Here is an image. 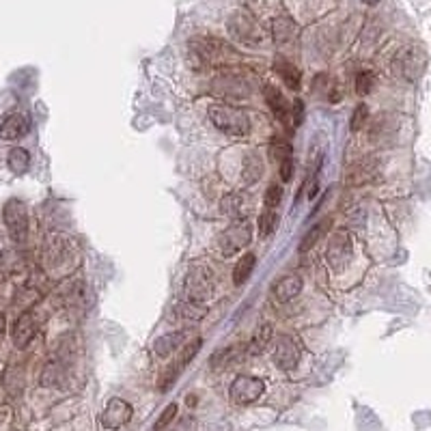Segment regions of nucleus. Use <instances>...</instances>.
<instances>
[{"mask_svg":"<svg viewBox=\"0 0 431 431\" xmlns=\"http://www.w3.org/2000/svg\"><path fill=\"white\" fill-rule=\"evenodd\" d=\"M209 119L216 128L226 136H246L251 132V117L242 108H235L231 104H211L209 106Z\"/></svg>","mask_w":431,"mask_h":431,"instance_id":"nucleus-1","label":"nucleus"},{"mask_svg":"<svg viewBox=\"0 0 431 431\" xmlns=\"http://www.w3.org/2000/svg\"><path fill=\"white\" fill-rule=\"evenodd\" d=\"M213 289H216L213 272L205 264L192 266L186 274V279H183V294H186V300L203 304L205 300L213 296Z\"/></svg>","mask_w":431,"mask_h":431,"instance_id":"nucleus-2","label":"nucleus"},{"mask_svg":"<svg viewBox=\"0 0 431 431\" xmlns=\"http://www.w3.org/2000/svg\"><path fill=\"white\" fill-rule=\"evenodd\" d=\"M253 240V224L248 220H233L218 240V246L224 257H233L240 251H244L246 246Z\"/></svg>","mask_w":431,"mask_h":431,"instance_id":"nucleus-3","label":"nucleus"},{"mask_svg":"<svg viewBox=\"0 0 431 431\" xmlns=\"http://www.w3.org/2000/svg\"><path fill=\"white\" fill-rule=\"evenodd\" d=\"M353 259V242L347 231H336L328 240L326 261L332 272H343Z\"/></svg>","mask_w":431,"mask_h":431,"instance_id":"nucleus-4","label":"nucleus"},{"mask_svg":"<svg viewBox=\"0 0 431 431\" xmlns=\"http://www.w3.org/2000/svg\"><path fill=\"white\" fill-rule=\"evenodd\" d=\"M264 391H266L264 380H259L255 375H237L233 382H231L229 397H231V401L237 406H248V404L257 401V399L264 395Z\"/></svg>","mask_w":431,"mask_h":431,"instance_id":"nucleus-5","label":"nucleus"},{"mask_svg":"<svg viewBox=\"0 0 431 431\" xmlns=\"http://www.w3.org/2000/svg\"><path fill=\"white\" fill-rule=\"evenodd\" d=\"M5 224L9 229V235L13 242H26L28 237V211H26V205L20 201V198H11L5 205Z\"/></svg>","mask_w":431,"mask_h":431,"instance_id":"nucleus-6","label":"nucleus"},{"mask_svg":"<svg viewBox=\"0 0 431 431\" xmlns=\"http://www.w3.org/2000/svg\"><path fill=\"white\" fill-rule=\"evenodd\" d=\"M211 89H213L216 95L226 97V100H242V97L251 95L248 80H246L244 75H240V73H233V71L216 75L213 82H211Z\"/></svg>","mask_w":431,"mask_h":431,"instance_id":"nucleus-7","label":"nucleus"},{"mask_svg":"<svg viewBox=\"0 0 431 431\" xmlns=\"http://www.w3.org/2000/svg\"><path fill=\"white\" fill-rule=\"evenodd\" d=\"M73 257H75V248L65 235L60 233L48 235V240L43 244V264H48L50 268H58L63 264H69Z\"/></svg>","mask_w":431,"mask_h":431,"instance_id":"nucleus-8","label":"nucleus"},{"mask_svg":"<svg viewBox=\"0 0 431 431\" xmlns=\"http://www.w3.org/2000/svg\"><path fill=\"white\" fill-rule=\"evenodd\" d=\"M300 347L291 336L283 334L274 341V349H272V360L274 364L281 369V371H294V369L300 364Z\"/></svg>","mask_w":431,"mask_h":431,"instance_id":"nucleus-9","label":"nucleus"},{"mask_svg":"<svg viewBox=\"0 0 431 431\" xmlns=\"http://www.w3.org/2000/svg\"><path fill=\"white\" fill-rule=\"evenodd\" d=\"M203 345V341L201 338H194L192 343H188V345H183V349H179V353H177V358L171 362V366L166 369V373L162 375V380H160V391H168L175 384V380L179 377V373L183 371V369H186V364L196 356V351H198V347Z\"/></svg>","mask_w":431,"mask_h":431,"instance_id":"nucleus-10","label":"nucleus"},{"mask_svg":"<svg viewBox=\"0 0 431 431\" xmlns=\"http://www.w3.org/2000/svg\"><path fill=\"white\" fill-rule=\"evenodd\" d=\"M425 52L421 48H408L404 52H399L395 58V69L397 73H401L406 80H417L425 69Z\"/></svg>","mask_w":431,"mask_h":431,"instance_id":"nucleus-11","label":"nucleus"},{"mask_svg":"<svg viewBox=\"0 0 431 431\" xmlns=\"http://www.w3.org/2000/svg\"><path fill=\"white\" fill-rule=\"evenodd\" d=\"M132 414H134V408L126 401V399L113 397L102 412V425L106 429H121L130 423Z\"/></svg>","mask_w":431,"mask_h":431,"instance_id":"nucleus-12","label":"nucleus"},{"mask_svg":"<svg viewBox=\"0 0 431 431\" xmlns=\"http://www.w3.org/2000/svg\"><path fill=\"white\" fill-rule=\"evenodd\" d=\"M229 30L237 41H244V43H259L264 39V33H261L259 24L246 13L233 15V18L229 20Z\"/></svg>","mask_w":431,"mask_h":431,"instance_id":"nucleus-13","label":"nucleus"},{"mask_svg":"<svg viewBox=\"0 0 431 431\" xmlns=\"http://www.w3.org/2000/svg\"><path fill=\"white\" fill-rule=\"evenodd\" d=\"M35 332H37V323H35V317L30 313H22L18 317L13 326V332H11V338H13V345L18 349H24L30 345V341L35 338Z\"/></svg>","mask_w":431,"mask_h":431,"instance_id":"nucleus-14","label":"nucleus"},{"mask_svg":"<svg viewBox=\"0 0 431 431\" xmlns=\"http://www.w3.org/2000/svg\"><path fill=\"white\" fill-rule=\"evenodd\" d=\"M183 343H186V332L183 330L166 332L160 338H156L153 351H156V356H160V358H168V356H173V353H177Z\"/></svg>","mask_w":431,"mask_h":431,"instance_id":"nucleus-15","label":"nucleus"},{"mask_svg":"<svg viewBox=\"0 0 431 431\" xmlns=\"http://www.w3.org/2000/svg\"><path fill=\"white\" fill-rule=\"evenodd\" d=\"M272 291H274V296L279 298L281 302H289V300H294V298L300 296V291H302V279H300V276H296V274L281 276V279L274 283Z\"/></svg>","mask_w":431,"mask_h":431,"instance_id":"nucleus-16","label":"nucleus"},{"mask_svg":"<svg viewBox=\"0 0 431 431\" xmlns=\"http://www.w3.org/2000/svg\"><path fill=\"white\" fill-rule=\"evenodd\" d=\"M175 319L183 321V323H196L205 319V315L209 313V309L201 302H192V300H181L179 304H175Z\"/></svg>","mask_w":431,"mask_h":431,"instance_id":"nucleus-17","label":"nucleus"},{"mask_svg":"<svg viewBox=\"0 0 431 431\" xmlns=\"http://www.w3.org/2000/svg\"><path fill=\"white\" fill-rule=\"evenodd\" d=\"M28 132V121L22 115H9L0 123V138L3 141H18Z\"/></svg>","mask_w":431,"mask_h":431,"instance_id":"nucleus-18","label":"nucleus"},{"mask_svg":"<svg viewBox=\"0 0 431 431\" xmlns=\"http://www.w3.org/2000/svg\"><path fill=\"white\" fill-rule=\"evenodd\" d=\"M264 95H266V102L270 106V110L274 113V117L279 121H287L291 108H287V100L283 97L281 91L276 89L274 84H266L264 86Z\"/></svg>","mask_w":431,"mask_h":431,"instance_id":"nucleus-19","label":"nucleus"},{"mask_svg":"<svg viewBox=\"0 0 431 431\" xmlns=\"http://www.w3.org/2000/svg\"><path fill=\"white\" fill-rule=\"evenodd\" d=\"M375 173H377V162L373 158H364L351 168V173L347 175V183L349 186H360V183L371 181Z\"/></svg>","mask_w":431,"mask_h":431,"instance_id":"nucleus-20","label":"nucleus"},{"mask_svg":"<svg viewBox=\"0 0 431 431\" xmlns=\"http://www.w3.org/2000/svg\"><path fill=\"white\" fill-rule=\"evenodd\" d=\"M272 336H274V328H272V323H261V326L255 330L253 338H251V343H248V353H253V356H259V353H264L270 343H272Z\"/></svg>","mask_w":431,"mask_h":431,"instance_id":"nucleus-21","label":"nucleus"},{"mask_svg":"<svg viewBox=\"0 0 431 431\" xmlns=\"http://www.w3.org/2000/svg\"><path fill=\"white\" fill-rule=\"evenodd\" d=\"M274 69H276V73L281 75V78H283V82H285L289 89H294V91H298V89H300V82H302V73H300V69H298L294 63H289L287 58H276Z\"/></svg>","mask_w":431,"mask_h":431,"instance_id":"nucleus-22","label":"nucleus"},{"mask_svg":"<svg viewBox=\"0 0 431 431\" xmlns=\"http://www.w3.org/2000/svg\"><path fill=\"white\" fill-rule=\"evenodd\" d=\"M220 209L224 216H229V218H233V220H244V209H246V201H244V196L240 192H229L222 196V201H220Z\"/></svg>","mask_w":431,"mask_h":431,"instance_id":"nucleus-23","label":"nucleus"},{"mask_svg":"<svg viewBox=\"0 0 431 431\" xmlns=\"http://www.w3.org/2000/svg\"><path fill=\"white\" fill-rule=\"evenodd\" d=\"M296 33H298V26L294 24V20H289V18H276L272 22V37H274V41L279 43V45L291 41V39L296 37Z\"/></svg>","mask_w":431,"mask_h":431,"instance_id":"nucleus-24","label":"nucleus"},{"mask_svg":"<svg viewBox=\"0 0 431 431\" xmlns=\"http://www.w3.org/2000/svg\"><path fill=\"white\" fill-rule=\"evenodd\" d=\"M242 175H244L246 183H257L261 177H264V160L259 158V153H255V151L246 153Z\"/></svg>","mask_w":431,"mask_h":431,"instance_id":"nucleus-25","label":"nucleus"},{"mask_svg":"<svg viewBox=\"0 0 431 431\" xmlns=\"http://www.w3.org/2000/svg\"><path fill=\"white\" fill-rule=\"evenodd\" d=\"M330 224H332L330 218H323L321 222L313 224L309 231H306L304 237H302V242H300V253H309V251L313 248V246L321 240V235L330 229Z\"/></svg>","mask_w":431,"mask_h":431,"instance_id":"nucleus-26","label":"nucleus"},{"mask_svg":"<svg viewBox=\"0 0 431 431\" xmlns=\"http://www.w3.org/2000/svg\"><path fill=\"white\" fill-rule=\"evenodd\" d=\"M255 264H257V257L253 253H246L237 259V264L233 268V285H244L246 281H248V276L253 274L255 270Z\"/></svg>","mask_w":431,"mask_h":431,"instance_id":"nucleus-27","label":"nucleus"},{"mask_svg":"<svg viewBox=\"0 0 431 431\" xmlns=\"http://www.w3.org/2000/svg\"><path fill=\"white\" fill-rule=\"evenodd\" d=\"M7 164L11 168V173L15 175H24L28 168H30V156H28V151L22 149V147H13L9 151V156H7Z\"/></svg>","mask_w":431,"mask_h":431,"instance_id":"nucleus-28","label":"nucleus"},{"mask_svg":"<svg viewBox=\"0 0 431 431\" xmlns=\"http://www.w3.org/2000/svg\"><path fill=\"white\" fill-rule=\"evenodd\" d=\"M242 356H244L242 345H237V347H224V349H220L218 353H213L211 360H209V364H211L213 369H224V366H229V364H233V362L242 360Z\"/></svg>","mask_w":431,"mask_h":431,"instance_id":"nucleus-29","label":"nucleus"},{"mask_svg":"<svg viewBox=\"0 0 431 431\" xmlns=\"http://www.w3.org/2000/svg\"><path fill=\"white\" fill-rule=\"evenodd\" d=\"M276 226H279V213H276L274 209H266L264 213L259 216V233L261 237H268L272 235Z\"/></svg>","mask_w":431,"mask_h":431,"instance_id":"nucleus-30","label":"nucleus"},{"mask_svg":"<svg viewBox=\"0 0 431 431\" xmlns=\"http://www.w3.org/2000/svg\"><path fill=\"white\" fill-rule=\"evenodd\" d=\"M60 375H63V366L58 362H50L41 373V386H56L60 382Z\"/></svg>","mask_w":431,"mask_h":431,"instance_id":"nucleus-31","label":"nucleus"},{"mask_svg":"<svg viewBox=\"0 0 431 431\" xmlns=\"http://www.w3.org/2000/svg\"><path fill=\"white\" fill-rule=\"evenodd\" d=\"M375 86V75L373 71H360L356 75V93L358 95H369Z\"/></svg>","mask_w":431,"mask_h":431,"instance_id":"nucleus-32","label":"nucleus"},{"mask_svg":"<svg viewBox=\"0 0 431 431\" xmlns=\"http://www.w3.org/2000/svg\"><path fill=\"white\" fill-rule=\"evenodd\" d=\"M264 201H266V207L268 209H276V207L281 205V201H283V188L279 186V183H270L268 190H266Z\"/></svg>","mask_w":431,"mask_h":431,"instance_id":"nucleus-33","label":"nucleus"},{"mask_svg":"<svg viewBox=\"0 0 431 431\" xmlns=\"http://www.w3.org/2000/svg\"><path fill=\"white\" fill-rule=\"evenodd\" d=\"M289 156H291V145L289 143L281 141V138L272 141V145H270V158H274L276 162H281V160H285Z\"/></svg>","mask_w":431,"mask_h":431,"instance_id":"nucleus-34","label":"nucleus"},{"mask_svg":"<svg viewBox=\"0 0 431 431\" xmlns=\"http://www.w3.org/2000/svg\"><path fill=\"white\" fill-rule=\"evenodd\" d=\"M366 119H369V108H366L364 104H358V106H356V110H353V115H351V123H349L351 132L362 130V128H364V123H366Z\"/></svg>","mask_w":431,"mask_h":431,"instance_id":"nucleus-35","label":"nucleus"},{"mask_svg":"<svg viewBox=\"0 0 431 431\" xmlns=\"http://www.w3.org/2000/svg\"><path fill=\"white\" fill-rule=\"evenodd\" d=\"M177 417V404H171V406H166V410L160 414V419L156 421V425H153V429L156 431H162L164 427H168L173 423V419Z\"/></svg>","mask_w":431,"mask_h":431,"instance_id":"nucleus-36","label":"nucleus"},{"mask_svg":"<svg viewBox=\"0 0 431 431\" xmlns=\"http://www.w3.org/2000/svg\"><path fill=\"white\" fill-rule=\"evenodd\" d=\"M279 166H281V179L289 183L291 179H294V158L289 156V158L281 160Z\"/></svg>","mask_w":431,"mask_h":431,"instance_id":"nucleus-37","label":"nucleus"},{"mask_svg":"<svg viewBox=\"0 0 431 431\" xmlns=\"http://www.w3.org/2000/svg\"><path fill=\"white\" fill-rule=\"evenodd\" d=\"M302 119H304V104H302V100H296L294 102V123L296 126H300Z\"/></svg>","mask_w":431,"mask_h":431,"instance_id":"nucleus-38","label":"nucleus"},{"mask_svg":"<svg viewBox=\"0 0 431 431\" xmlns=\"http://www.w3.org/2000/svg\"><path fill=\"white\" fill-rule=\"evenodd\" d=\"M5 328H7V321H5V315L0 313V336L5 334Z\"/></svg>","mask_w":431,"mask_h":431,"instance_id":"nucleus-39","label":"nucleus"},{"mask_svg":"<svg viewBox=\"0 0 431 431\" xmlns=\"http://www.w3.org/2000/svg\"><path fill=\"white\" fill-rule=\"evenodd\" d=\"M362 3H364V5H377L380 0H362Z\"/></svg>","mask_w":431,"mask_h":431,"instance_id":"nucleus-40","label":"nucleus"},{"mask_svg":"<svg viewBox=\"0 0 431 431\" xmlns=\"http://www.w3.org/2000/svg\"><path fill=\"white\" fill-rule=\"evenodd\" d=\"M188 404H190V406H194V404H196V397H194V395H190V397H188Z\"/></svg>","mask_w":431,"mask_h":431,"instance_id":"nucleus-41","label":"nucleus"}]
</instances>
